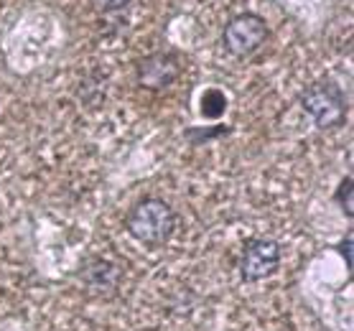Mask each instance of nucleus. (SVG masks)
Listing matches in <instances>:
<instances>
[{
    "instance_id": "obj_1",
    "label": "nucleus",
    "mask_w": 354,
    "mask_h": 331,
    "mask_svg": "<svg viewBox=\"0 0 354 331\" xmlns=\"http://www.w3.org/2000/svg\"><path fill=\"white\" fill-rule=\"evenodd\" d=\"M125 229L133 240L148 245V247H161L176 232V211L171 209L169 202L158 196H143L125 217Z\"/></svg>"
},
{
    "instance_id": "obj_2",
    "label": "nucleus",
    "mask_w": 354,
    "mask_h": 331,
    "mask_svg": "<svg viewBox=\"0 0 354 331\" xmlns=\"http://www.w3.org/2000/svg\"><path fill=\"white\" fill-rule=\"evenodd\" d=\"M298 102H301V110L314 120V125L319 130H334L339 125H344L346 97L331 79L311 82L298 95Z\"/></svg>"
},
{
    "instance_id": "obj_3",
    "label": "nucleus",
    "mask_w": 354,
    "mask_h": 331,
    "mask_svg": "<svg viewBox=\"0 0 354 331\" xmlns=\"http://www.w3.org/2000/svg\"><path fill=\"white\" fill-rule=\"evenodd\" d=\"M268 39H270V26L260 13H252V10L232 16L222 28V46L227 54L237 59L252 57L255 51L263 49Z\"/></svg>"
},
{
    "instance_id": "obj_4",
    "label": "nucleus",
    "mask_w": 354,
    "mask_h": 331,
    "mask_svg": "<svg viewBox=\"0 0 354 331\" xmlns=\"http://www.w3.org/2000/svg\"><path fill=\"white\" fill-rule=\"evenodd\" d=\"M283 258V247L278 240H270V237H255V240H248L245 247H242L240 255V278L245 283H258L263 278H270V275L278 270Z\"/></svg>"
},
{
    "instance_id": "obj_5",
    "label": "nucleus",
    "mask_w": 354,
    "mask_h": 331,
    "mask_svg": "<svg viewBox=\"0 0 354 331\" xmlns=\"http://www.w3.org/2000/svg\"><path fill=\"white\" fill-rule=\"evenodd\" d=\"M181 77V59L174 51H153L138 62V84L151 92L169 89Z\"/></svg>"
},
{
    "instance_id": "obj_6",
    "label": "nucleus",
    "mask_w": 354,
    "mask_h": 331,
    "mask_svg": "<svg viewBox=\"0 0 354 331\" xmlns=\"http://www.w3.org/2000/svg\"><path fill=\"white\" fill-rule=\"evenodd\" d=\"M82 281L97 293H113L122 281V267L110 258H89L82 265Z\"/></svg>"
},
{
    "instance_id": "obj_7",
    "label": "nucleus",
    "mask_w": 354,
    "mask_h": 331,
    "mask_svg": "<svg viewBox=\"0 0 354 331\" xmlns=\"http://www.w3.org/2000/svg\"><path fill=\"white\" fill-rule=\"evenodd\" d=\"M227 110V97L219 89H207L201 95V115L204 117H219Z\"/></svg>"
},
{
    "instance_id": "obj_8",
    "label": "nucleus",
    "mask_w": 354,
    "mask_h": 331,
    "mask_svg": "<svg viewBox=\"0 0 354 331\" xmlns=\"http://www.w3.org/2000/svg\"><path fill=\"white\" fill-rule=\"evenodd\" d=\"M337 204L342 207V211H344L346 217L352 219L354 217V204H352V176H346L342 184H339V189H337Z\"/></svg>"
},
{
    "instance_id": "obj_9",
    "label": "nucleus",
    "mask_w": 354,
    "mask_h": 331,
    "mask_svg": "<svg viewBox=\"0 0 354 331\" xmlns=\"http://www.w3.org/2000/svg\"><path fill=\"white\" fill-rule=\"evenodd\" d=\"M230 133V128L227 125H214L212 130H186V140L189 143H194V146H199V143H204V140H212V138H219V135H227Z\"/></svg>"
},
{
    "instance_id": "obj_10",
    "label": "nucleus",
    "mask_w": 354,
    "mask_h": 331,
    "mask_svg": "<svg viewBox=\"0 0 354 331\" xmlns=\"http://www.w3.org/2000/svg\"><path fill=\"white\" fill-rule=\"evenodd\" d=\"M136 0H95V6L100 13H120V10H128Z\"/></svg>"
},
{
    "instance_id": "obj_11",
    "label": "nucleus",
    "mask_w": 354,
    "mask_h": 331,
    "mask_svg": "<svg viewBox=\"0 0 354 331\" xmlns=\"http://www.w3.org/2000/svg\"><path fill=\"white\" fill-rule=\"evenodd\" d=\"M339 252H342V258L346 260V270H352V234H346L344 240L339 243Z\"/></svg>"
}]
</instances>
